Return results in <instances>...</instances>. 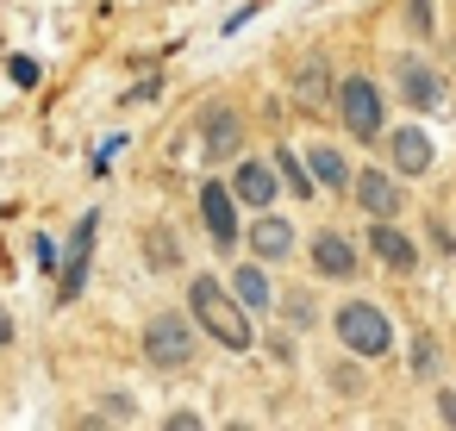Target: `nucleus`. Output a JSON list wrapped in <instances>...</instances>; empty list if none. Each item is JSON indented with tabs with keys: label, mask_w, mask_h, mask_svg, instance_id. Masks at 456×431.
<instances>
[{
	"label": "nucleus",
	"mask_w": 456,
	"mask_h": 431,
	"mask_svg": "<svg viewBox=\"0 0 456 431\" xmlns=\"http://www.w3.org/2000/svg\"><path fill=\"white\" fill-rule=\"evenodd\" d=\"M275 188H281V175H275V163H263V157H238L232 163V194H238V207H275Z\"/></svg>",
	"instance_id": "nucleus-11"
},
{
	"label": "nucleus",
	"mask_w": 456,
	"mask_h": 431,
	"mask_svg": "<svg viewBox=\"0 0 456 431\" xmlns=\"http://www.w3.org/2000/svg\"><path fill=\"white\" fill-rule=\"evenodd\" d=\"M331 113L344 119V132L350 138H381L387 132V113H381V88L369 82V76H338V88H331Z\"/></svg>",
	"instance_id": "nucleus-3"
},
{
	"label": "nucleus",
	"mask_w": 456,
	"mask_h": 431,
	"mask_svg": "<svg viewBox=\"0 0 456 431\" xmlns=\"http://www.w3.org/2000/svg\"><path fill=\"white\" fill-rule=\"evenodd\" d=\"M412 375H419V381H437V344H431L425 331L412 337Z\"/></svg>",
	"instance_id": "nucleus-23"
},
{
	"label": "nucleus",
	"mask_w": 456,
	"mask_h": 431,
	"mask_svg": "<svg viewBox=\"0 0 456 431\" xmlns=\"http://www.w3.org/2000/svg\"><path fill=\"white\" fill-rule=\"evenodd\" d=\"M294 219H281L275 207H263L256 219H250V232H244V250L256 256V263H288L294 256Z\"/></svg>",
	"instance_id": "nucleus-8"
},
{
	"label": "nucleus",
	"mask_w": 456,
	"mask_h": 431,
	"mask_svg": "<svg viewBox=\"0 0 456 431\" xmlns=\"http://www.w3.org/2000/svg\"><path fill=\"white\" fill-rule=\"evenodd\" d=\"M244 157V113L225 101L200 107V163H238Z\"/></svg>",
	"instance_id": "nucleus-5"
},
{
	"label": "nucleus",
	"mask_w": 456,
	"mask_h": 431,
	"mask_svg": "<svg viewBox=\"0 0 456 431\" xmlns=\"http://www.w3.org/2000/svg\"><path fill=\"white\" fill-rule=\"evenodd\" d=\"M306 163H313V182H319V188H331V194L356 188V169H350V157H344V150H331V144H313V150H306Z\"/></svg>",
	"instance_id": "nucleus-17"
},
{
	"label": "nucleus",
	"mask_w": 456,
	"mask_h": 431,
	"mask_svg": "<svg viewBox=\"0 0 456 431\" xmlns=\"http://www.w3.org/2000/svg\"><path fill=\"white\" fill-rule=\"evenodd\" d=\"M356 207L369 213V219H394L400 207H406V194H400V175L394 169H356Z\"/></svg>",
	"instance_id": "nucleus-12"
},
{
	"label": "nucleus",
	"mask_w": 456,
	"mask_h": 431,
	"mask_svg": "<svg viewBox=\"0 0 456 431\" xmlns=\"http://www.w3.org/2000/svg\"><path fill=\"white\" fill-rule=\"evenodd\" d=\"M188 306H194V325L200 331H213L225 350H238V356H250V344H256V313L232 294V281H219V275H194L188 281Z\"/></svg>",
	"instance_id": "nucleus-1"
},
{
	"label": "nucleus",
	"mask_w": 456,
	"mask_h": 431,
	"mask_svg": "<svg viewBox=\"0 0 456 431\" xmlns=\"http://www.w3.org/2000/svg\"><path fill=\"white\" fill-rule=\"evenodd\" d=\"M313 275H325V281H350L356 269H362V256H356V238L350 232H313Z\"/></svg>",
	"instance_id": "nucleus-10"
},
{
	"label": "nucleus",
	"mask_w": 456,
	"mask_h": 431,
	"mask_svg": "<svg viewBox=\"0 0 456 431\" xmlns=\"http://www.w3.org/2000/svg\"><path fill=\"white\" fill-rule=\"evenodd\" d=\"M431 7H437V0H400V20H406L412 38H431V32H437V13H431Z\"/></svg>",
	"instance_id": "nucleus-21"
},
{
	"label": "nucleus",
	"mask_w": 456,
	"mask_h": 431,
	"mask_svg": "<svg viewBox=\"0 0 456 431\" xmlns=\"http://www.w3.org/2000/svg\"><path fill=\"white\" fill-rule=\"evenodd\" d=\"M94 238H101V213H88L82 225H76V238L63 244V281H57V306H76L82 300V288H88V256H94Z\"/></svg>",
	"instance_id": "nucleus-7"
},
{
	"label": "nucleus",
	"mask_w": 456,
	"mask_h": 431,
	"mask_svg": "<svg viewBox=\"0 0 456 431\" xmlns=\"http://www.w3.org/2000/svg\"><path fill=\"white\" fill-rule=\"evenodd\" d=\"M275 175L294 188V200H313V194H319V182H313V163H306L294 144H275Z\"/></svg>",
	"instance_id": "nucleus-18"
},
{
	"label": "nucleus",
	"mask_w": 456,
	"mask_h": 431,
	"mask_svg": "<svg viewBox=\"0 0 456 431\" xmlns=\"http://www.w3.org/2000/svg\"><path fill=\"white\" fill-rule=\"evenodd\" d=\"M275 313H281L294 331H313V325H319V300H313L306 288H288V294L275 300Z\"/></svg>",
	"instance_id": "nucleus-20"
},
{
	"label": "nucleus",
	"mask_w": 456,
	"mask_h": 431,
	"mask_svg": "<svg viewBox=\"0 0 456 431\" xmlns=\"http://www.w3.org/2000/svg\"><path fill=\"white\" fill-rule=\"evenodd\" d=\"M7 76H13V88H38V63H32V57H13Z\"/></svg>",
	"instance_id": "nucleus-25"
},
{
	"label": "nucleus",
	"mask_w": 456,
	"mask_h": 431,
	"mask_svg": "<svg viewBox=\"0 0 456 431\" xmlns=\"http://www.w3.org/2000/svg\"><path fill=\"white\" fill-rule=\"evenodd\" d=\"M94 419H101V425H132V419H138V412H132V394H101V400H94Z\"/></svg>",
	"instance_id": "nucleus-22"
},
{
	"label": "nucleus",
	"mask_w": 456,
	"mask_h": 431,
	"mask_svg": "<svg viewBox=\"0 0 456 431\" xmlns=\"http://www.w3.org/2000/svg\"><path fill=\"white\" fill-rule=\"evenodd\" d=\"M200 219H207V232H213V244H219V250H232V244L244 238L232 182H200Z\"/></svg>",
	"instance_id": "nucleus-9"
},
{
	"label": "nucleus",
	"mask_w": 456,
	"mask_h": 431,
	"mask_svg": "<svg viewBox=\"0 0 456 431\" xmlns=\"http://www.w3.org/2000/svg\"><path fill=\"white\" fill-rule=\"evenodd\" d=\"M369 250H375V263H381L387 275H419V244H412L394 219H375V225H369Z\"/></svg>",
	"instance_id": "nucleus-13"
},
{
	"label": "nucleus",
	"mask_w": 456,
	"mask_h": 431,
	"mask_svg": "<svg viewBox=\"0 0 456 431\" xmlns=\"http://www.w3.org/2000/svg\"><path fill=\"white\" fill-rule=\"evenodd\" d=\"M331 88H338L331 82V63L325 57H306V69L294 76V107L300 113H331Z\"/></svg>",
	"instance_id": "nucleus-15"
},
{
	"label": "nucleus",
	"mask_w": 456,
	"mask_h": 431,
	"mask_svg": "<svg viewBox=\"0 0 456 431\" xmlns=\"http://www.w3.org/2000/svg\"><path fill=\"white\" fill-rule=\"evenodd\" d=\"M144 356H151V369H163V375L188 369V362H194V319L175 313V306L151 313V319H144Z\"/></svg>",
	"instance_id": "nucleus-4"
},
{
	"label": "nucleus",
	"mask_w": 456,
	"mask_h": 431,
	"mask_svg": "<svg viewBox=\"0 0 456 431\" xmlns=\"http://www.w3.org/2000/svg\"><path fill=\"white\" fill-rule=\"evenodd\" d=\"M144 263H151V275H169V269L182 263V244H175L169 225H151V232H144Z\"/></svg>",
	"instance_id": "nucleus-19"
},
{
	"label": "nucleus",
	"mask_w": 456,
	"mask_h": 431,
	"mask_svg": "<svg viewBox=\"0 0 456 431\" xmlns=\"http://www.w3.org/2000/svg\"><path fill=\"white\" fill-rule=\"evenodd\" d=\"M331 387H338V394H362V375H356V369H344V362H338V369H331Z\"/></svg>",
	"instance_id": "nucleus-27"
},
{
	"label": "nucleus",
	"mask_w": 456,
	"mask_h": 431,
	"mask_svg": "<svg viewBox=\"0 0 456 431\" xmlns=\"http://www.w3.org/2000/svg\"><path fill=\"white\" fill-rule=\"evenodd\" d=\"M437 419L456 431V387H437Z\"/></svg>",
	"instance_id": "nucleus-28"
},
{
	"label": "nucleus",
	"mask_w": 456,
	"mask_h": 431,
	"mask_svg": "<svg viewBox=\"0 0 456 431\" xmlns=\"http://www.w3.org/2000/svg\"><path fill=\"white\" fill-rule=\"evenodd\" d=\"M387 157H394V163H387L394 175H431V157H437V150H431V138H425L419 126H394V132H387Z\"/></svg>",
	"instance_id": "nucleus-14"
},
{
	"label": "nucleus",
	"mask_w": 456,
	"mask_h": 431,
	"mask_svg": "<svg viewBox=\"0 0 456 431\" xmlns=\"http://www.w3.org/2000/svg\"><path fill=\"white\" fill-rule=\"evenodd\" d=\"M431 244H437V256H456V232L444 219H431Z\"/></svg>",
	"instance_id": "nucleus-26"
},
{
	"label": "nucleus",
	"mask_w": 456,
	"mask_h": 431,
	"mask_svg": "<svg viewBox=\"0 0 456 431\" xmlns=\"http://www.w3.org/2000/svg\"><path fill=\"white\" fill-rule=\"evenodd\" d=\"M331 331H338V344H344L356 362H381V356L394 350V319H387L375 300H362V294L331 313Z\"/></svg>",
	"instance_id": "nucleus-2"
},
{
	"label": "nucleus",
	"mask_w": 456,
	"mask_h": 431,
	"mask_svg": "<svg viewBox=\"0 0 456 431\" xmlns=\"http://www.w3.org/2000/svg\"><path fill=\"white\" fill-rule=\"evenodd\" d=\"M32 256H38V269H45V275H51V269H63V244H57V238H38V244H32Z\"/></svg>",
	"instance_id": "nucleus-24"
},
{
	"label": "nucleus",
	"mask_w": 456,
	"mask_h": 431,
	"mask_svg": "<svg viewBox=\"0 0 456 431\" xmlns=\"http://www.w3.org/2000/svg\"><path fill=\"white\" fill-rule=\"evenodd\" d=\"M263 269H269V263H238V269H232V294H238L256 319H263V313H275V288H269V275H263Z\"/></svg>",
	"instance_id": "nucleus-16"
},
{
	"label": "nucleus",
	"mask_w": 456,
	"mask_h": 431,
	"mask_svg": "<svg viewBox=\"0 0 456 431\" xmlns=\"http://www.w3.org/2000/svg\"><path fill=\"white\" fill-rule=\"evenodd\" d=\"M7 344H13V313L0 306V350H7Z\"/></svg>",
	"instance_id": "nucleus-30"
},
{
	"label": "nucleus",
	"mask_w": 456,
	"mask_h": 431,
	"mask_svg": "<svg viewBox=\"0 0 456 431\" xmlns=\"http://www.w3.org/2000/svg\"><path fill=\"white\" fill-rule=\"evenodd\" d=\"M394 88H400L406 107H419V113H444V107H450L444 69H437L431 57H394Z\"/></svg>",
	"instance_id": "nucleus-6"
},
{
	"label": "nucleus",
	"mask_w": 456,
	"mask_h": 431,
	"mask_svg": "<svg viewBox=\"0 0 456 431\" xmlns=\"http://www.w3.org/2000/svg\"><path fill=\"white\" fill-rule=\"evenodd\" d=\"M157 88H163V82H157V76H144V82L126 94V107H138V101H157Z\"/></svg>",
	"instance_id": "nucleus-29"
}]
</instances>
